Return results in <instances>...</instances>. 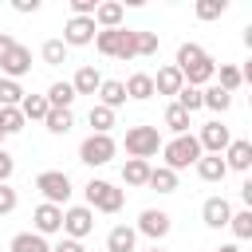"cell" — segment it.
Returning a JSON list of instances; mask_svg holds the SVG:
<instances>
[{"instance_id": "1", "label": "cell", "mask_w": 252, "mask_h": 252, "mask_svg": "<svg viewBox=\"0 0 252 252\" xmlns=\"http://www.w3.org/2000/svg\"><path fill=\"white\" fill-rule=\"evenodd\" d=\"M173 67L181 71L185 87H201V83H209V79L217 75V63H213V59L205 55V47H197V43H181Z\"/></svg>"}, {"instance_id": "2", "label": "cell", "mask_w": 252, "mask_h": 252, "mask_svg": "<svg viewBox=\"0 0 252 252\" xmlns=\"http://www.w3.org/2000/svg\"><path fill=\"white\" fill-rule=\"evenodd\" d=\"M94 47H98L102 55H110V59H134V55H138L130 28H106V32H98V35H94Z\"/></svg>"}, {"instance_id": "3", "label": "cell", "mask_w": 252, "mask_h": 252, "mask_svg": "<svg viewBox=\"0 0 252 252\" xmlns=\"http://www.w3.org/2000/svg\"><path fill=\"white\" fill-rule=\"evenodd\" d=\"M83 193H87V209H91V213H94V209H98V213H118V209H122V189H114V185L102 181V177H91Z\"/></svg>"}, {"instance_id": "4", "label": "cell", "mask_w": 252, "mask_h": 252, "mask_svg": "<svg viewBox=\"0 0 252 252\" xmlns=\"http://www.w3.org/2000/svg\"><path fill=\"white\" fill-rule=\"evenodd\" d=\"M165 150V169H189V165H197V158H201V146H197V138L193 134H181V138H173L169 146H161Z\"/></svg>"}, {"instance_id": "5", "label": "cell", "mask_w": 252, "mask_h": 252, "mask_svg": "<svg viewBox=\"0 0 252 252\" xmlns=\"http://www.w3.org/2000/svg\"><path fill=\"white\" fill-rule=\"evenodd\" d=\"M161 150V134H158V126H130L126 130V154L130 158H154Z\"/></svg>"}, {"instance_id": "6", "label": "cell", "mask_w": 252, "mask_h": 252, "mask_svg": "<svg viewBox=\"0 0 252 252\" xmlns=\"http://www.w3.org/2000/svg\"><path fill=\"white\" fill-rule=\"evenodd\" d=\"M35 189L43 193V201L47 205H67V197H71V177L63 173V169H43L39 177H35Z\"/></svg>"}, {"instance_id": "7", "label": "cell", "mask_w": 252, "mask_h": 252, "mask_svg": "<svg viewBox=\"0 0 252 252\" xmlns=\"http://www.w3.org/2000/svg\"><path fill=\"white\" fill-rule=\"evenodd\" d=\"M114 138L110 134H91V138H83V146H79V161L83 165H106L110 158H114Z\"/></svg>"}, {"instance_id": "8", "label": "cell", "mask_w": 252, "mask_h": 252, "mask_svg": "<svg viewBox=\"0 0 252 252\" xmlns=\"http://www.w3.org/2000/svg\"><path fill=\"white\" fill-rule=\"evenodd\" d=\"M91 228H94V213H91L87 205L63 209V232H67V240H83Z\"/></svg>"}, {"instance_id": "9", "label": "cell", "mask_w": 252, "mask_h": 252, "mask_svg": "<svg viewBox=\"0 0 252 252\" xmlns=\"http://www.w3.org/2000/svg\"><path fill=\"white\" fill-rule=\"evenodd\" d=\"M94 35H98V28L87 16H71L67 28H63V43L67 47H87V43H94Z\"/></svg>"}, {"instance_id": "10", "label": "cell", "mask_w": 252, "mask_h": 252, "mask_svg": "<svg viewBox=\"0 0 252 252\" xmlns=\"http://www.w3.org/2000/svg\"><path fill=\"white\" fill-rule=\"evenodd\" d=\"M228 142H232V134H228V126H220L217 118H213V122H205V126H201V134H197L201 154H205V150H209V154H220V150H228Z\"/></svg>"}, {"instance_id": "11", "label": "cell", "mask_w": 252, "mask_h": 252, "mask_svg": "<svg viewBox=\"0 0 252 252\" xmlns=\"http://www.w3.org/2000/svg\"><path fill=\"white\" fill-rule=\"evenodd\" d=\"M134 232H142V236H150L154 244L161 240V236H169V213H161V209H146L142 217H138V228Z\"/></svg>"}, {"instance_id": "12", "label": "cell", "mask_w": 252, "mask_h": 252, "mask_svg": "<svg viewBox=\"0 0 252 252\" xmlns=\"http://www.w3.org/2000/svg\"><path fill=\"white\" fill-rule=\"evenodd\" d=\"M0 71H4V79H12V83H20L28 71H32V51L24 47V43H16L12 51H8V59L0 63Z\"/></svg>"}, {"instance_id": "13", "label": "cell", "mask_w": 252, "mask_h": 252, "mask_svg": "<svg viewBox=\"0 0 252 252\" xmlns=\"http://www.w3.org/2000/svg\"><path fill=\"white\" fill-rule=\"evenodd\" d=\"M32 220H35V232L39 236H51V232H63V209L59 205H35V213H32Z\"/></svg>"}, {"instance_id": "14", "label": "cell", "mask_w": 252, "mask_h": 252, "mask_svg": "<svg viewBox=\"0 0 252 252\" xmlns=\"http://www.w3.org/2000/svg\"><path fill=\"white\" fill-rule=\"evenodd\" d=\"M201 217H205L209 228H224V224L232 220V205H228L224 197H209V201L201 205Z\"/></svg>"}, {"instance_id": "15", "label": "cell", "mask_w": 252, "mask_h": 252, "mask_svg": "<svg viewBox=\"0 0 252 252\" xmlns=\"http://www.w3.org/2000/svg\"><path fill=\"white\" fill-rule=\"evenodd\" d=\"M224 165H228V169L248 173V165H252V142H244V138L228 142V150H224Z\"/></svg>"}, {"instance_id": "16", "label": "cell", "mask_w": 252, "mask_h": 252, "mask_svg": "<svg viewBox=\"0 0 252 252\" xmlns=\"http://www.w3.org/2000/svg\"><path fill=\"white\" fill-rule=\"evenodd\" d=\"M134 244H138V232L130 224H114L106 232V252H134Z\"/></svg>"}, {"instance_id": "17", "label": "cell", "mask_w": 252, "mask_h": 252, "mask_svg": "<svg viewBox=\"0 0 252 252\" xmlns=\"http://www.w3.org/2000/svg\"><path fill=\"white\" fill-rule=\"evenodd\" d=\"M185 87V79H181V71L169 63V67H161L158 75H154V94H177Z\"/></svg>"}, {"instance_id": "18", "label": "cell", "mask_w": 252, "mask_h": 252, "mask_svg": "<svg viewBox=\"0 0 252 252\" xmlns=\"http://www.w3.org/2000/svg\"><path fill=\"white\" fill-rule=\"evenodd\" d=\"M224 173H228V165H224L220 154H209V158L201 154V158H197V177H201V181H224Z\"/></svg>"}, {"instance_id": "19", "label": "cell", "mask_w": 252, "mask_h": 252, "mask_svg": "<svg viewBox=\"0 0 252 252\" xmlns=\"http://www.w3.org/2000/svg\"><path fill=\"white\" fill-rule=\"evenodd\" d=\"M126 98H138V102H146L150 94H154V75H146V71H134L126 83Z\"/></svg>"}, {"instance_id": "20", "label": "cell", "mask_w": 252, "mask_h": 252, "mask_svg": "<svg viewBox=\"0 0 252 252\" xmlns=\"http://www.w3.org/2000/svg\"><path fill=\"white\" fill-rule=\"evenodd\" d=\"M43 98H47L51 110H71V102H75V87H71V83H51Z\"/></svg>"}, {"instance_id": "21", "label": "cell", "mask_w": 252, "mask_h": 252, "mask_svg": "<svg viewBox=\"0 0 252 252\" xmlns=\"http://www.w3.org/2000/svg\"><path fill=\"white\" fill-rule=\"evenodd\" d=\"M94 28H122V4H114V0H106V4H98L94 8Z\"/></svg>"}, {"instance_id": "22", "label": "cell", "mask_w": 252, "mask_h": 252, "mask_svg": "<svg viewBox=\"0 0 252 252\" xmlns=\"http://www.w3.org/2000/svg\"><path fill=\"white\" fill-rule=\"evenodd\" d=\"M71 87H75V94H94V91L102 87V75H98L94 67H79L75 79H71Z\"/></svg>"}, {"instance_id": "23", "label": "cell", "mask_w": 252, "mask_h": 252, "mask_svg": "<svg viewBox=\"0 0 252 252\" xmlns=\"http://www.w3.org/2000/svg\"><path fill=\"white\" fill-rule=\"evenodd\" d=\"M98 106H106V110H114V106H122L126 102V87L118 83V79H102V87H98Z\"/></svg>"}, {"instance_id": "24", "label": "cell", "mask_w": 252, "mask_h": 252, "mask_svg": "<svg viewBox=\"0 0 252 252\" xmlns=\"http://www.w3.org/2000/svg\"><path fill=\"white\" fill-rule=\"evenodd\" d=\"M122 181H126V185H134V189H142V185L150 181V161H142V158H130V161L122 165Z\"/></svg>"}, {"instance_id": "25", "label": "cell", "mask_w": 252, "mask_h": 252, "mask_svg": "<svg viewBox=\"0 0 252 252\" xmlns=\"http://www.w3.org/2000/svg\"><path fill=\"white\" fill-rule=\"evenodd\" d=\"M12 252H51V244L39 232H16L12 236Z\"/></svg>"}, {"instance_id": "26", "label": "cell", "mask_w": 252, "mask_h": 252, "mask_svg": "<svg viewBox=\"0 0 252 252\" xmlns=\"http://www.w3.org/2000/svg\"><path fill=\"white\" fill-rule=\"evenodd\" d=\"M201 106H209L213 114H224V110L232 106V94L220 91V87H209V91H201Z\"/></svg>"}, {"instance_id": "27", "label": "cell", "mask_w": 252, "mask_h": 252, "mask_svg": "<svg viewBox=\"0 0 252 252\" xmlns=\"http://www.w3.org/2000/svg\"><path fill=\"white\" fill-rule=\"evenodd\" d=\"M47 110H51V106H47V98H43V94H24V102H20L24 122H28V118H39V122H43V118H47Z\"/></svg>"}, {"instance_id": "28", "label": "cell", "mask_w": 252, "mask_h": 252, "mask_svg": "<svg viewBox=\"0 0 252 252\" xmlns=\"http://www.w3.org/2000/svg\"><path fill=\"white\" fill-rule=\"evenodd\" d=\"M146 185L158 189V193H173V189H177V173L165 169V165H158V169H150V181H146Z\"/></svg>"}, {"instance_id": "29", "label": "cell", "mask_w": 252, "mask_h": 252, "mask_svg": "<svg viewBox=\"0 0 252 252\" xmlns=\"http://www.w3.org/2000/svg\"><path fill=\"white\" fill-rule=\"evenodd\" d=\"M43 126H47L51 134H67V130L75 126V114H71V110H47Z\"/></svg>"}, {"instance_id": "30", "label": "cell", "mask_w": 252, "mask_h": 252, "mask_svg": "<svg viewBox=\"0 0 252 252\" xmlns=\"http://www.w3.org/2000/svg\"><path fill=\"white\" fill-rule=\"evenodd\" d=\"M165 126L181 138V134H189V114H185L177 102H169V106H165Z\"/></svg>"}, {"instance_id": "31", "label": "cell", "mask_w": 252, "mask_h": 252, "mask_svg": "<svg viewBox=\"0 0 252 252\" xmlns=\"http://www.w3.org/2000/svg\"><path fill=\"white\" fill-rule=\"evenodd\" d=\"M228 228H232V236H236V240H252V209H240V213H232Z\"/></svg>"}, {"instance_id": "32", "label": "cell", "mask_w": 252, "mask_h": 252, "mask_svg": "<svg viewBox=\"0 0 252 252\" xmlns=\"http://www.w3.org/2000/svg\"><path fill=\"white\" fill-rule=\"evenodd\" d=\"M0 130H4V138L24 130V114H20V106H0Z\"/></svg>"}, {"instance_id": "33", "label": "cell", "mask_w": 252, "mask_h": 252, "mask_svg": "<svg viewBox=\"0 0 252 252\" xmlns=\"http://www.w3.org/2000/svg\"><path fill=\"white\" fill-rule=\"evenodd\" d=\"M39 55H43L47 67H59V63H67V43H63V39H47Z\"/></svg>"}, {"instance_id": "34", "label": "cell", "mask_w": 252, "mask_h": 252, "mask_svg": "<svg viewBox=\"0 0 252 252\" xmlns=\"http://www.w3.org/2000/svg\"><path fill=\"white\" fill-rule=\"evenodd\" d=\"M87 122L94 126V134H110V126H114V110H106V106H91Z\"/></svg>"}, {"instance_id": "35", "label": "cell", "mask_w": 252, "mask_h": 252, "mask_svg": "<svg viewBox=\"0 0 252 252\" xmlns=\"http://www.w3.org/2000/svg\"><path fill=\"white\" fill-rule=\"evenodd\" d=\"M24 102V87L12 79H0V106H20Z\"/></svg>"}, {"instance_id": "36", "label": "cell", "mask_w": 252, "mask_h": 252, "mask_svg": "<svg viewBox=\"0 0 252 252\" xmlns=\"http://www.w3.org/2000/svg\"><path fill=\"white\" fill-rule=\"evenodd\" d=\"M177 106H181L185 114L201 110V87H181V91H177Z\"/></svg>"}, {"instance_id": "37", "label": "cell", "mask_w": 252, "mask_h": 252, "mask_svg": "<svg viewBox=\"0 0 252 252\" xmlns=\"http://www.w3.org/2000/svg\"><path fill=\"white\" fill-rule=\"evenodd\" d=\"M228 8V0H201L197 4V20H220Z\"/></svg>"}, {"instance_id": "38", "label": "cell", "mask_w": 252, "mask_h": 252, "mask_svg": "<svg viewBox=\"0 0 252 252\" xmlns=\"http://www.w3.org/2000/svg\"><path fill=\"white\" fill-rule=\"evenodd\" d=\"M240 83H244V71H236V67H228V63H220V83H217V87L232 94V91H236Z\"/></svg>"}, {"instance_id": "39", "label": "cell", "mask_w": 252, "mask_h": 252, "mask_svg": "<svg viewBox=\"0 0 252 252\" xmlns=\"http://www.w3.org/2000/svg\"><path fill=\"white\" fill-rule=\"evenodd\" d=\"M134 51L138 55H154L158 51V35L154 32H134Z\"/></svg>"}, {"instance_id": "40", "label": "cell", "mask_w": 252, "mask_h": 252, "mask_svg": "<svg viewBox=\"0 0 252 252\" xmlns=\"http://www.w3.org/2000/svg\"><path fill=\"white\" fill-rule=\"evenodd\" d=\"M16 205H20L16 189H12V185H0V217H8V213H12Z\"/></svg>"}, {"instance_id": "41", "label": "cell", "mask_w": 252, "mask_h": 252, "mask_svg": "<svg viewBox=\"0 0 252 252\" xmlns=\"http://www.w3.org/2000/svg\"><path fill=\"white\" fill-rule=\"evenodd\" d=\"M94 0H71V16H87V20H94Z\"/></svg>"}, {"instance_id": "42", "label": "cell", "mask_w": 252, "mask_h": 252, "mask_svg": "<svg viewBox=\"0 0 252 252\" xmlns=\"http://www.w3.org/2000/svg\"><path fill=\"white\" fill-rule=\"evenodd\" d=\"M12 169H16V161H12V154H4V150H0V185H8V177H12Z\"/></svg>"}, {"instance_id": "43", "label": "cell", "mask_w": 252, "mask_h": 252, "mask_svg": "<svg viewBox=\"0 0 252 252\" xmlns=\"http://www.w3.org/2000/svg\"><path fill=\"white\" fill-rule=\"evenodd\" d=\"M51 252H87V248H83V240H67V236H63V240H59Z\"/></svg>"}, {"instance_id": "44", "label": "cell", "mask_w": 252, "mask_h": 252, "mask_svg": "<svg viewBox=\"0 0 252 252\" xmlns=\"http://www.w3.org/2000/svg\"><path fill=\"white\" fill-rule=\"evenodd\" d=\"M12 47H16V39H12L8 32H0V63L8 59V51H12Z\"/></svg>"}, {"instance_id": "45", "label": "cell", "mask_w": 252, "mask_h": 252, "mask_svg": "<svg viewBox=\"0 0 252 252\" xmlns=\"http://www.w3.org/2000/svg\"><path fill=\"white\" fill-rule=\"evenodd\" d=\"M12 8L28 16V12H35V8H39V0H12Z\"/></svg>"}, {"instance_id": "46", "label": "cell", "mask_w": 252, "mask_h": 252, "mask_svg": "<svg viewBox=\"0 0 252 252\" xmlns=\"http://www.w3.org/2000/svg\"><path fill=\"white\" fill-rule=\"evenodd\" d=\"M240 197H244V205H252V181H244V185H240Z\"/></svg>"}, {"instance_id": "47", "label": "cell", "mask_w": 252, "mask_h": 252, "mask_svg": "<svg viewBox=\"0 0 252 252\" xmlns=\"http://www.w3.org/2000/svg\"><path fill=\"white\" fill-rule=\"evenodd\" d=\"M217 252H240V248H236V244H220Z\"/></svg>"}, {"instance_id": "48", "label": "cell", "mask_w": 252, "mask_h": 252, "mask_svg": "<svg viewBox=\"0 0 252 252\" xmlns=\"http://www.w3.org/2000/svg\"><path fill=\"white\" fill-rule=\"evenodd\" d=\"M150 252H165V248H158V244H154V248H150Z\"/></svg>"}, {"instance_id": "49", "label": "cell", "mask_w": 252, "mask_h": 252, "mask_svg": "<svg viewBox=\"0 0 252 252\" xmlns=\"http://www.w3.org/2000/svg\"><path fill=\"white\" fill-rule=\"evenodd\" d=\"M0 146H4V130H0Z\"/></svg>"}]
</instances>
